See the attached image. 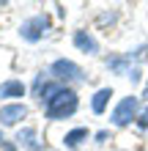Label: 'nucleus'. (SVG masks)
<instances>
[{
    "label": "nucleus",
    "mask_w": 148,
    "mask_h": 151,
    "mask_svg": "<svg viewBox=\"0 0 148 151\" xmlns=\"http://www.w3.org/2000/svg\"><path fill=\"white\" fill-rule=\"evenodd\" d=\"M44 110H47V118H52V121L69 118V115H74V110H77V93L71 88H60V91L44 104Z\"/></svg>",
    "instance_id": "f257e3e1"
},
{
    "label": "nucleus",
    "mask_w": 148,
    "mask_h": 151,
    "mask_svg": "<svg viewBox=\"0 0 148 151\" xmlns=\"http://www.w3.org/2000/svg\"><path fill=\"white\" fill-rule=\"evenodd\" d=\"M137 110H140V102H137V96H126V99L118 102V107L112 110V124L115 127H126L132 118H137Z\"/></svg>",
    "instance_id": "f03ea898"
},
{
    "label": "nucleus",
    "mask_w": 148,
    "mask_h": 151,
    "mask_svg": "<svg viewBox=\"0 0 148 151\" xmlns=\"http://www.w3.org/2000/svg\"><path fill=\"white\" fill-rule=\"evenodd\" d=\"M49 72L55 74V80H60V83H80V80H82V69L77 66L74 60H66V58L55 60Z\"/></svg>",
    "instance_id": "7ed1b4c3"
},
{
    "label": "nucleus",
    "mask_w": 148,
    "mask_h": 151,
    "mask_svg": "<svg viewBox=\"0 0 148 151\" xmlns=\"http://www.w3.org/2000/svg\"><path fill=\"white\" fill-rule=\"evenodd\" d=\"M47 28H49V17H30L28 22H22L19 36H22L25 41H39V39L47 33Z\"/></svg>",
    "instance_id": "20e7f679"
},
{
    "label": "nucleus",
    "mask_w": 148,
    "mask_h": 151,
    "mask_svg": "<svg viewBox=\"0 0 148 151\" xmlns=\"http://www.w3.org/2000/svg\"><path fill=\"white\" fill-rule=\"evenodd\" d=\"M25 115H28L25 104H6V107H0V124H3V127H14Z\"/></svg>",
    "instance_id": "39448f33"
},
{
    "label": "nucleus",
    "mask_w": 148,
    "mask_h": 151,
    "mask_svg": "<svg viewBox=\"0 0 148 151\" xmlns=\"http://www.w3.org/2000/svg\"><path fill=\"white\" fill-rule=\"evenodd\" d=\"M74 44L80 47L82 52H88V55H93V52H99V41L91 36V33H85V30H77L74 33Z\"/></svg>",
    "instance_id": "423d86ee"
},
{
    "label": "nucleus",
    "mask_w": 148,
    "mask_h": 151,
    "mask_svg": "<svg viewBox=\"0 0 148 151\" xmlns=\"http://www.w3.org/2000/svg\"><path fill=\"white\" fill-rule=\"evenodd\" d=\"M0 96L3 99H16V96H25V85L19 80H8V83L0 85Z\"/></svg>",
    "instance_id": "0eeeda50"
},
{
    "label": "nucleus",
    "mask_w": 148,
    "mask_h": 151,
    "mask_svg": "<svg viewBox=\"0 0 148 151\" xmlns=\"http://www.w3.org/2000/svg\"><path fill=\"white\" fill-rule=\"evenodd\" d=\"M110 96H112V91L110 88H102V91H96V96H93V102H91V107H93V113H104V107H107V102H110Z\"/></svg>",
    "instance_id": "6e6552de"
},
{
    "label": "nucleus",
    "mask_w": 148,
    "mask_h": 151,
    "mask_svg": "<svg viewBox=\"0 0 148 151\" xmlns=\"http://www.w3.org/2000/svg\"><path fill=\"white\" fill-rule=\"evenodd\" d=\"M85 137H88V129H71V132L66 135V146L74 148V146H80Z\"/></svg>",
    "instance_id": "1a4fd4ad"
},
{
    "label": "nucleus",
    "mask_w": 148,
    "mask_h": 151,
    "mask_svg": "<svg viewBox=\"0 0 148 151\" xmlns=\"http://www.w3.org/2000/svg\"><path fill=\"white\" fill-rule=\"evenodd\" d=\"M60 88H63L60 83H47V85H44V88H41V91H39V96H41V102L47 104V102L52 99V96H55V93L60 91Z\"/></svg>",
    "instance_id": "9d476101"
},
{
    "label": "nucleus",
    "mask_w": 148,
    "mask_h": 151,
    "mask_svg": "<svg viewBox=\"0 0 148 151\" xmlns=\"http://www.w3.org/2000/svg\"><path fill=\"white\" fill-rule=\"evenodd\" d=\"M107 66L112 69V72H126V69H129V60L126 58H110Z\"/></svg>",
    "instance_id": "9b49d317"
},
{
    "label": "nucleus",
    "mask_w": 148,
    "mask_h": 151,
    "mask_svg": "<svg viewBox=\"0 0 148 151\" xmlns=\"http://www.w3.org/2000/svg\"><path fill=\"white\" fill-rule=\"evenodd\" d=\"M137 124H140L143 129H148V107H145V110H143L140 115H137Z\"/></svg>",
    "instance_id": "f8f14e48"
},
{
    "label": "nucleus",
    "mask_w": 148,
    "mask_h": 151,
    "mask_svg": "<svg viewBox=\"0 0 148 151\" xmlns=\"http://www.w3.org/2000/svg\"><path fill=\"white\" fill-rule=\"evenodd\" d=\"M3 3H6V0H0V6H3Z\"/></svg>",
    "instance_id": "ddd939ff"
},
{
    "label": "nucleus",
    "mask_w": 148,
    "mask_h": 151,
    "mask_svg": "<svg viewBox=\"0 0 148 151\" xmlns=\"http://www.w3.org/2000/svg\"><path fill=\"white\" fill-rule=\"evenodd\" d=\"M0 140H3V135H0Z\"/></svg>",
    "instance_id": "4468645a"
}]
</instances>
